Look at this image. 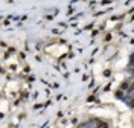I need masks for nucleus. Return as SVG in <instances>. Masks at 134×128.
I'll list each match as a JSON object with an SVG mask.
<instances>
[{"label": "nucleus", "instance_id": "f257e3e1", "mask_svg": "<svg viewBox=\"0 0 134 128\" xmlns=\"http://www.w3.org/2000/svg\"><path fill=\"white\" fill-rule=\"evenodd\" d=\"M97 128H108V125H107V122L99 121V122H97Z\"/></svg>", "mask_w": 134, "mask_h": 128}]
</instances>
